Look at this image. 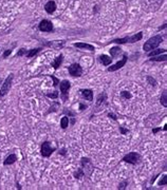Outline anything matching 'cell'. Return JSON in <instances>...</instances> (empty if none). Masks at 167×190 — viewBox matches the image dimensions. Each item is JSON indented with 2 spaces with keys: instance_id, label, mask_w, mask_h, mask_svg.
<instances>
[{
  "instance_id": "cell-6",
  "label": "cell",
  "mask_w": 167,
  "mask_h": 190,
  "mask_svg": "<svg viewBox=\"0 0 167 190\" xmlns=\"http://www.w3.org/2000/svg\"><path fill=\"white\" fill-rule=\"evenodd\" d=\"M69 74L73 77H79L82 74V69L78 64H73L69 67Z\"/></svg>"
},
{
  "instance_id": "cell-8",
  "label": "cell",
  "mask_w": 167,
  "mask_h": 190,
  "mask_svg": "<svg viewBox=\"0 0 167 190\" xmlns=\"http://www.w3.org/2000/svg\"><path fill=\"white\" fill-rule=\"evenodd\" d=\"M39 30L41 32H51V31H53L52 22L50 20H47V19L41 20L40 23H39Z\"/></svg>"
},
{
  "instance_id": "cell-1",
  "label": "cell",
  "mask_w": 167,
  "mask_h": 190,
  "mask_svg": "<svg viewBox=\"0 0 167 190\" xmlns=\"http://www.w3.org/2000/svg\"><path fill=\"white\" fill-rule=\"evenodd\" d=\"M162 41H163V37L160 35H157V36H153V37H151L150 39H148V40L145 42V44H144V51H147V52H150V51L155 50V49H157V48L160 46V44H161Z\"/></svg>"
},
{
  "instance_id": "cell-20",
  "label": "cell",
  "mask_w": 167,
  "mask_h": 190,
  "mask_svg": "<svg viewBox=\"0 0 167 190\" xmlns=\"http://www.w3.org/2000/svg\"><path fill=\"white\" fill-rule=\"evenodd\" d=\"M165 52H166V50H162V49H157V50H155V51H150V52L148 53V56H149V57H151V56L159 55V54H162V53H165Z\"/></svg>"
},
{
  "instance_id": "cell-33",
  "label": "cell",
  "mask_w": 167,
  "mask_h": 190,
  "mask_svg": "<svg viewBox=\"0 0 167 190\" xmlns=\"http://www.w3.org/2000/svg\"><path fill=\"white\" fill-rule=\"evenodd\" d=\"M108 116H109V117H112L113 120H117L116 116H115V115H114V114H113V113H109V114H108Z\"/></svg>"
},
{
  "instance_id": "cell-4",
  "label": "cell",
  "mask_w": 167,
  "mask_h": 190,
  "mask_svg": "<svg viewBox=\"0 0 167 190\" xmlns=\"http://www.w3.org/2000/svg\"><path fill=\"white\" fill-rule=\"evenodd\" d=\"M82 167L84 174H87V175H90L94 169V167H93V165H92V163H91V161L89 158H82Z\"/></svg>"
},
{
  "instance_id": "cell-11",
  "label": "cell",
  "mask_w": 167,
  "mask_h": 190,
  "mask_svg": "<svg viewBox=\"0 0 167 190\" xmlns=\"http://www.w3.org/2000/svg\"><path fill=\"white\" fill-rule=\"evenodd\" d=\"M44 10L48 14H52V13L55 12L56 10V3L54 1H49V2L44 6Z\"/></svg>"
},
{
  "instance_id": "cell-30",
  "label": "cell",
  "mask_w": 167,
  "mask_h": 190,
  "mask_svg": "<svg viewBox=\"0 0 167 190\" xmlns=\"http://www.w3.org/2000/svg\"><path fill=\"white\" fill-rule=\"evenodd\" d=\"M11 53H12V50H6V52L3 53V58H6L9 55H11Z\"/></svg>"
},
{
  "instance_id": "cell-17",
  "label": "cell",
  "mask_w": 167,
  "mask_h": 190,
  "mask_svg": "<svg viewBox=\"0 0 167 190\" xmlns=\"http://www.w3.org/2000/svg\"><path fill=\"white\" fill-rule=\"evenodd\" d=\"M100 61L103 62L104 66H109L112 61L111 57H109V56H107V55H100Z\"/></svg>"
},
{
  "instance_id": "cell-34",
  "label": "cell",
  "mask_w": 167,
  "mask_h": 190,
  "mask_svg": "<svg viewBox=\"0 0 167 190\" xmlns=\"http://www.w3.org/2000/svg\"><path fill=\"white\" fill-rule=\"evenodd\" d=\"M120 130H121V132H122L123 134H125V133H127V132H128V130H125V129H123L122 127H120Z\"/></svg>"
},
{
  "instance_id": "cell-27",
  "label": "cell",
  "mask_w": 167,
  "mask_h": 190,
  "mask_svg": "<svg viewBox=\"0 0 167 190\" xmlns=\"http://www.w3.org/2000/svg\"><path fill=\"white\" fill-rule=\"evenodd\" d=\"M26 54V50H24V49H20V50L17 52V56H24Z\"/></svg>"
},
{
  "instance_id": "cell-14",
  "label": "cell",
  "mask_w": 167,
  "mask_h": 190,
  "mask_svg": "<svg viewBox=\"0 0 167 190\" xmlns=\"http://www.w3.org/2000/svg\"><path fill=\"white\" fill-rule=\"evenodd\" d=\"M74 47L79 48V49H86V50L89 51H94V47L88 44H84V42H77V44H74Z\"/></svg>"
},
{
  "instance_id": "cell-18",
  "label": "cell",
  "mask_w": 167,
  "mask_h": 190,
  "mask_svg": "<svg viewBox=\"0 0 167 190\" xmlns=\"http://www.w3.org/2000/svg\"><path fill=\"white\" fill-rule=\"evenodd\" d=\"M167 59V56L165 53H163V55H160V56H151V59L150 60H152V61H166Z\"/></svg>"
},
{
  "instance_id": "cell-5",
  "label": "cell",
  "mask_w": 167,
  "mask_h": 190,
  "mask_svg": "<svg viewBox=\"0 0 167 190\" xmlns=\"http://www.w3.org/2000/svg\"><path fill=\"white\" fill-rule=\"evenodd\" d=\"M13 76H14V75H13V74H11V75L8 76V77H6V79L4 80L2 87H1V89H0V96H4V95H6V94L10 91L11 85H12Z\"/></svg>"
},
{
  "instance_id": "cell-32",
  "label": "cell",
  "mask_w": 167,
  "mask_h": 190,
  "mask_svg": "<svg viewBox=\"0 0 167 190\" xmlns=\"http://www.w3.org/2000/svg\"><path fill=\"white\" fill-rule=\"evenodd\" d=\"M127 184V182H124V183H122V184H120V186H118V189H125L126 188V186L125 185Z\"/></svg>"
},
{
  "instance_id": "cell-12",
  "label": "cell",
  "mask_w": 167,
  "mask_h": 190,
  "mask_svg": "<svg viewBox=\"0 0 167 190\" xmlns=\"http://www.w3.org/2000/svg\"><path fill=\"white\" fill-rule=\"evenodd\" d=\"M103 104L106 105L107 104V95L105 93L100 94V96L97 97V102H96V107L100 108V107H103Z\"/></svg>"
},
{
  "instance_id": "cell-15",
  "label": "cell",
  "mask_w": 167,
  "mask_h": 190,
  "mask_svg": "<svg viewBox=\"0 0 167 190\" xmlns=\"http://www.w3.org/2000/svg\"><path fill=\"white\" fill-rule=\"evenodd\" d=\"M16 161H17V156H16L15 154H10L9 156L6 158V161L3 162V164L6 165V166H8V165L14 164Z\"/></svg>"
},
{
  "instance_id": "cell-28",
  "label": "cell",
  "mask_w": 167,
  "mask_h": 190,
  "mask_svg": "<svg viewBox=\"0 0 167 190\" xmlns=\"http://www.w3.org/2000/svg\"><path fill=\"white\" fill-rule=\"evenodd\" d=\"M147 80L150 82V85H151V86H155V84H157L155 79H152L151 77H150V76H148V77H147Z\"/></svg>"
},
{
  "instance_id": "cell-16",
  "label": "cell",
  "mask_w": 167,
  "mask_h": 190,
  "mask_svg": "<svg viewBox=\"0 0 167 190\" xmlns=\"http://www.w3.org/2000/svg\"><path fill=\"white\" fill-rule=\"evenodd\" d=\"M62 59H64V56L59 55L58 57H57V58H56L55 60L52 62V67L54 68V69H58V68L60 67L62 62Z\"/></svg>"
},
{
  "instance_id": "cell-2",
  "label": "cell",
  "mask_w": 167,
  "mask_h": 190,
  "mask_svg": "<svg viewBox=\"0 0 167 190\" xmlns=\"http://www.w3.org/2000/svg\"><path fill=\"white\" fill-rule=\"evenodd\" d=\"M143 38V33L140 32L138 34H134L132 36H127V37L124 38H117V39H114L112 40L111 42H114V44H133V42H137V41L141 40Z\"/></svg>"
},
{
  "instance_id": "cell-10",
  "label": "cell",
  "mask_w": 167,
  "mask_h": 190,
  "mask_svg": "<svg viewBox=\"0 0 167 190\" xmlns=\"http://www.w3.org/2000/svg\"><path fill=\"white\" fill-rule=\"evenodd\" d=\"M71 85H70V82L69 80H62V82H60V92H62L64 95H66V94L68 93V91H69V89H70Z\"/></svg>"
},
{
  "instance_id": "cell-22",
  "label": "cell",
  "mask_w": 167,
  "mask_h": 190,
  "mask_svg": "<svg viewBox=\"0 0 167 190\" xmlns=\"http://www.w3.org/2000/svg\"><path fill=\"white\" fill-rule=\"evenodd\" d=\"M69 125V118L67 116H64L60 120V126H62V129H66Z\"/></svg>"
},
{
  "instance_id": "cell-35",
  "label": "cell",
  "mask_w": 167,
  "mask_h": 190,
  "mask_svg": "<svg viewBox=\"0 0 167 190\" xmlns=\"http://www.w3.org/2000/svg\"><path fill=\"white\" fill-rule=\"evenodd\" d=\"M160 130H162V128H157V129H153L152 130V132L153 133H157L158 131H160Z\"/></svg>"
},
{
  "instance_id": "cell-7",
  "label": "cell",
  "mask_w": 167,
  "mask_h": 190,
  "mask_svg": "<svg viewBox=\"0 0 167 190\" xmlns=\"http://www.w3.org/2000/svg\"><path fill=\"white\" fill-rule=\"evenodd\" d=\"M55 150H56L55 148H52V147H51L49 142H44V143L41 145V154H42V156H44V158L50 156V155L52 154V152H54Z\"/></svg>"
},
{
  "instance_id": "cell-37",
  "label": "cell",
  "mask_w": 167,
  "mask_h": 190,
  "mask_svg": "<svg viewBox=\"0 0 167 190\" xmlns=\"http://www.w3.org/2000/svg\"><path fill=\"white\" fill-rule=\"evenodd\" d=\"M64 151H66V150H64V149H62V152H59V153H62V155H64Z\"/></svg>"
},
{
  "instance_id": "cell-21",
  "label": "cell",
  "mask_w": 167,
  "mask_h": 190,
  "mask_svg": "<svg viewBox=\"0 0 167 190\" xmlns=\"http://www.w3.org/2000/svg\"><path fill=\"white\" fill-rule=\"evenodd\" d=\"M39 51H41V49L40 48H38V49H33V50H31L30 52H28L26 54V57H29V58H31V57H33V56H35L37 53L39 52Z\"/></svg>"
},
{
  "instance_id": "cell-36",
  "label": "cell",
  "mask_w": 167,
  "mask_h": 190,
  "mask_svg": "<svg viewBox=\"0 0 167 190\" xmlns=\"http://www.w3.org/2000/svg\"><path fill=\"white\" fill-rule=\"evenodd\" d=\"M85 108H87V106L82 105V104H80V108H79V110H84Z\"/></svg>"
},
{
  "instance_id": "cell-23",
  "label": "cell",
  "mask_w": 167,
  "mask_h": 190,
  "mask_svg": "<svg viewBox=\"0 0 167 190\" xmlns=\"http://www.w3.org/2000/svg\"><path fill=\"white\" fill-rule=\"evenodd\" d=\"M161 104L164 107H167V93H166V91L165 92H163V94H162V96H161Z\"/></svg>"
},
{
  "instance_id": "cell-26",
  "label": "cell",
  "mask_w": 167,
  "mask_h": 190,
  "mask_svg": "<svg viewBox=\"0 0 167 190\" xmlns=\"http://www.w3.org/2000/svg\"><path fill=\"white\" fill-rule=\"evenodd\" d=\"M166 184H167V175H164L161 181L159 182V185L161 186V185H166Z\"/></svg>"
},
{
  "instance_id": "cell-29",
  "label": "cell",
  "mask_w": 167,
  "mask_h": 190,
  "mask_svg": "<svg viewBox=\"0 0 167 190\" xmlns=\"http://www.w3.org/2000/svg\"><path fill=\"white\" fill-rule=\"evenodd\" d=\"M123 97H126V98H130L131 97V95L128 93V92H126V91H124V92H122V94H121Z\"/></svg>"
},
{
  "instance_id": "cell-3",
  "label": "cell",
  "mask_w": 167,
  "mask_h": 190,
  "mask_svg": "<svg viewBox=\"0 0 167 190\" xmlns=\"http://www.w3.org/2000/svg\"><path fill=\"white\" fill-rule=\"evenodd\" d=\"M140 160H141V156H140V154H138L137 152H130V153L126 154L123 158L124 162H126V163H129V164H132V165L138 164L139 162H140Z\"/></svg>"
},
{
  "instance_id": "cell-24",
  "label": "cell",
  "mask_w": 167,
  "mask_h": 190,
  "mask_svg": "<svg viewBox=\"0 0 167 190\" xmlns=\"http://www.w3.org/2000/svg\"><path fill=\"white\" fill-rule=\"evenodd\" d=\"M47 96L48 97H50V98H57V97H58V93H57V92H53L52 94H50V93H48L47 94Z\"/></svg>"
},
{
  "instance_id": "cell-19",
  "label": "cell",
  "mask_w": 167,
  "mask_h": 190,
  "mask_svg": "<svg viewBox=\"0 0 167 190\" xmlns=\"http://www.w3.org/2000/svg\"><path fill=\"white\" fill-rule=\"evenodd\" d=\"M121 53H122V50H121L118 47H113V48H111V50H110L111 57H115V56H117L118 54H121Z\"/></svg>"
},
{
  "instance_id": "cell-9",
  "label": "cell",
  "mask_w": 167,
  "mask_h": 190,
  "mask_svg": "<svg viewBox=\"0 0 167 190\" xmlns=\"http://www.w3.org/2000/svg\"><path fill=\"white\" fill-rule=\"evenodd\" d=\"M126 62H127V56L124 55L123 59H121L120 61H117L115 64H113V66H111L110 68H108V71L109 72H114V71L118 70V69H121V68H123Z\"/></svg>"
},
{
  "instance_id": "cell-25",
  "label": "cell",
  "mask_w": 167,
  "mask_h": 190,
  "mask_svg": "<svg viewBox=\"0 0 167 190\" xmlns=\"http://www.w3.org/2000/svg\"><path fill=\"white\" fill-rule=\"evenodd\" d=\"M82 175H84V171H82V169H79L78 172L74 173V176H75V178H79L80 176H82Z\"/></svg>"
},
{
  "instance_id": "cell-31",
  "label": "cell",
  "mask_w": 167,
  "mask_h": 190,
  "mask_svg": "<svg viewBox=\"0 0 167 190\" xmlns=\"http://www.w3.org/2000/svg\"><path fill=\"white\" fill-rule=\"evenodd\" d=\"M51 77H52L53 82H54V87H56V86H57V85H58V84H59V80H58V79H57V78H56L55 76H53V75H52V76H51Z\"/></svg>"
},
{
  "instance_id": "cell-13",
  "label": "cell",
  "mask_w": 167,
  "mask_h": 190,
  "mask_svg": "<svg viewBox=\"0 0 167 190\" xmlns=\"http://www.w3.org/2000/svg\"><path fill=\"white\" fill-rule=\"evenodd\" d=\"M82 97L86 98L87 100H89V102H92V100H93V92L91 90H89V89H87V90H82Z\"/></svg>"
}]
</instances>
